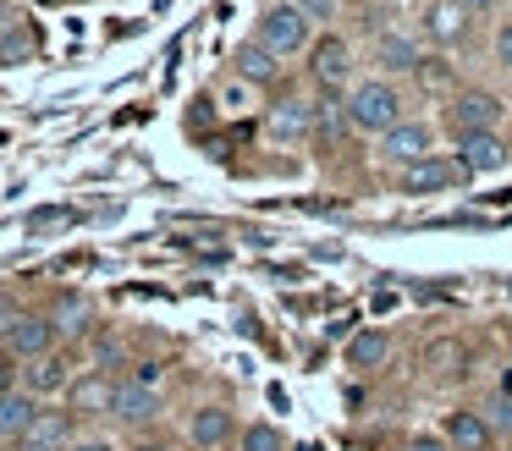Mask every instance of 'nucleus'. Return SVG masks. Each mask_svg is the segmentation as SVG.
Here are the masks:
<instances>
[{
  "mask_svg": "<svg viewBox=\"0 0 512 451\" xmlns=\"http://www.w3.org/2000/svg\"><path fill=\"white\" fill-rule=\"evenodd\" d=\"M413 116V88L391 83V77L364 72L353 88H347V121H353L358 138H386L397 121Z\"/></svg>",
  "mask_w": 512,
  "mask_h": 451,
  "instance_id": "obj_1",
  "label": "nucleus"
},
{
  "mask_svg": "<svg viewBox=\"0 0 512 451\" xmlns=\"http://www.w3.org/2000/svg\"><path fill=\"white\" fill-rule=\"evenodd\" d=\"M441 132L446 138H468V132H501L507 121V99L485 83H457L452 94L441 99Z\"/></svg>",
  "mask_w": 512,
  "mask_h": 451,
  "instance_id": "obj_2",
  "label": "nucleus"
},
{
  "mask_svg": "<svg viewBox=\"0 0 512 451\" xmlns=\"http://www.w3.org/2000/svg\"><path fill=\"white\" fill-rule=\"evenodd\" d=\"M303 72H309L314 94H347L364 77V61H358V44L342 28H325L309 44V55H303Z\"/></svg>",
  "mask_w": 512,
  "mask_h": 451,
  "instance_id": "obj_3",
  "label": "nucleus"
},
{
  "mask_svg": "<svg viewBox=\"0 0 512 451\" xmlns=\"http://www.w3.org/2000/svg\"><path fill=\"white\" fill-rule=\"evenodd\" d=\"M254 39L265 44V50L276 55V61H298V55H309V44L320 39V28H314V22L303 17L298 0H265Z\"/></svg>",
  "mask_w": 512,
  "mask_h": 451,
  "instance_id": "obj_4",
  "label": "nucleus"
},
{
  "mask_svg": "<svg viewBox=\"0 0 512 451\" xmlns=\"http://www.w3.org/2000/svg\"><path fill=\"white\" fill-rule=\"evenodd\" d=\"M430 154H441V121L419 116V110H413L408 121H397L386 138H375V160L386 165V171H397V176L413 171V165H424Z\"/></svg>",
  "mask_w": 512,
  "mask_h": 451,
  "instance_id": "obj_5",
  "label": "nucleus"
},
{
  "mask_svg": "<svg viewBox=\"0 0 512 451\" xmlns=\"http://www.w3.org/2000/svg\"><path fill=\"white\" fill-rule=\"evenodd\" d=\"M364 61L375 77H391V83H408L413 72H419L424 61V39L413 28H402V22H386V28H375L364 39Z\"/></svg>",
  "mask_w": 512,
  "mask_h": 451,
  "instance_id": "obj_6",
  "label": "nucleus"
},
{
  "mask_svg": "<svg viewBox=\"0 0 512 451\" xmlns=\"http://www.w3.org/2000/svg\"><path fill=\"white\" fill-rule=\"evenodd\" d=\"M237 435H243V424H237V407L232 402H193L188 413H182V446L188 451H232Z\"/></svg>",
  "mask_w": 512,
  "mask_h": 451,
  "instance_id": "obj_7",
  "label": "nucleus"
},
{
  "mask_svg": "<svg viewBox=\"0 0 512 451\" xmlns=\"http://www.w3.org/2000/svg\"><path fill=\"white\" fill-rule=\"evenodd\" d=\"M160 418H166V391H149V385H138V380H116L111 424L122 429L127 440H133V435H155Z\"/></svg>",
  "mask_w": 512,
  "mask_h": 451,
  "instance_id": "obj_8",
  "label": "nucleus"
},
{
  "mask_svg": "<svg viewBox=\"0 0 512 451\" xmlns=\"http://www.w3.org/2000/svg\"><path fill=\"white\" fill-rule=\"evenodd\" d=\"M45 314H50V325H56L61 347H72V352H78L83 341L100 330V308H94V297L78 292V286H61V292H50Z\"/></svg>",
  "mask_w": 512,
  "mask_h": 451,
  "instance_id": "obj_9",
  "label": "nucleus"
},
{
  "mask_svg": "<svg viewBox=\"0 0 512 451\" xmlns=\"http://www.w3.org/2000/svg\"><path fill=\"white\" fill-rule=\"evenodd\" d=\"M78 352L72 347H56V352H45V358H34V363H23V374H17V385H23L34 402H61V396L72 391V380H78Z\"/></svg>",
  "mask_w": 512,
  "mask_h": 451,
  "instance_id": "obj_10",
  "label": "nucleus"
},
{
  "mask_svg": "<svg viewBox=\"0 0 512 451\" xmlns=\"http://www.w3.org/2000/svg\"><path fill=\"white\" fill-rule=\"evenodd\" d=\"M265 138L276 149H303L314 138V99L309 94H281L265 105Z\"/></svg>",
  "mask_w": 512,
  "mask_h": 451,
  "instance_id": "obj_11",
  "label": "nucleus"
},
{
  "mask_svg": "<svg viewBox=\"0 0 512 451\" xmlns=\"http://www.w3.org/2000/svg\"><path fill=\"white\" fill-rule=\"evenodd\" d=\"M413 33H419L424 44H435L441 55H452L457 44L474 33V17H468L457 0H424V6H419V22H413Z\"/></svg>",
  "mask_w": 512,
  "mask_h": 451,
  "instance_id": "obj_12",
  "label": "nucleus"
},
{
  "mask_svg": "<svg viewBox=\"0 0 512 451\" xmlns=\"http://www.w3.org/2000/svg\"><path fill=\"white\" fill-rule=\"evenodd\" d=\"M111 396H116V374L83 363L78 380H72V391L61 396V407H67L78 424H100V418H111Z\"/></svg>",
  "mask_w": 512,
  "mask_h": 451,
  "instance_id": "obj_13",
  "label": "nucleus"
},
{
  "mask_svg": "<svg viewBox=\"0 0 512 451\" xmlns=\"http://www.w3.org/2000/svg\"><path fill=\"white\" fill-rule=\"evenodd\" d=\"M78 435H83V424H78V418H72L61 402H45V407H39V418H34V424H28L23 435L12 440V451H67Z\"/></svg>",
  "mask_w": 512,
  "mask_h": 451,
  "instance_id": "obj_14",
  "label": "nucleus"
},
{
  "mask_svg": "<svg viewBox=\"0 0 512 451\" xmlns=\"http://www.w3.org/2000/svg\"><path fill=\"white\" fill-rule=\"evenodd\" d=\"M56 347H61V336H56V325H50L45 308H23V319H17V325L6 330V341H0V352L17 358V363H34V358H45V352H56Z\"/></svg>",
  "mask_w": 512,
  "mask_h": 451,
  "instance_id": "obj_15",
  "label": "nucleus"
},
{
  "mask_svg": "<svg viewBox=\"0 0 512 451\" xmlns=\"http://www.w3.org/2000/svg\"><path fill=\"white\" fill-rule=\"evenodd\" d=\"M452 160L463 165V176H490L512 160V143L501 132H468V138H452Z\"/></svg>",
  "mask_w": 512,
  "mask_h": 451,
  "instance_id": "obj_16",
  "label": "nucleus"
},
{
  "mask_svg": "<svg viewBox=\"0 0 512 451\" xmlns=\"http://www.w3.org/2000/svg\"><path fill=\"white\" fill-rule=\"evenodd\" d=\"M441 440L452 451H496L501 440H496V429L485 424V413H479L474 402H457L452 413L441 418Z\"/></svg>",
  "mask_w": 512,
  "mask_h": 451,
  "instance_id": "obj_17",
  "label": "nucleus"
},
{
  "mask_svg": "<svg viewBox=\"0 0 512 451\" xmlns=\"http://www.w3.org/2000/svg\"><path fill=\"white\" fill-rule=\"evenodd\" d=\"M232 77H243L248 88H259V94H265V88H281L287 61H276V55H270L259 39H243V44L232 50Z\"/></svg>",
  "mask_w": 512,
  "mask_h": 451,
  "instance_id": "obj_18",
  "label": "nucleus"
},
{
  "mask_svg": "<svg viewBox=\"0 0 512 451\" xmlns=\"http://www.w3.org/2000/svg\"><path fill=\"white\" fill-rule=\"evenodd\" d=\"M133 358H138V347H133V341H127L116 325H100L89 341H83V363H89V369L116 374V380H122L127 369H133Z\"/></svg>",
  "mask_w": 512,
  "mask_h": 451,
  "instance_id": "obj_19",
  "label": "nucleus"
},
{
  "mask_svg": "<svg viewBox=\"0 0 512 451\" xmlns=\"http://www.w3.org/2000/svg\"><path fill=\"white\" fill-rule=\"evenodd\" d=\"M457 182H468V176H463V165H457L452 154H430L424 165H413V171H402V176H397V187H402L408 198L446 193V187H457Z\"/></svg>",
  "mask_w": 512,
  "mask_h": 451,
  "instance_id": "obj_20",
  "label": "nucleus"
},
{
  "mask_svg": "<svg viewBox=\"0 0 512 451\" xmlns=\"http://www.w3.org/2000/svg\"><path fill=\"white\" fill-rule=\"evenodd\" d=\"M347 369L353 374H375V369H386L391 363V330H380V325H364V330H353L347 336Z\"/></svg>",
  "mask_w": 512,
  "mask_h": 451,
  "instance_id": "obj_21",
  "label": "nucleus"
},
{
  "mask_svg": "<svg viewBox=\"0 0 512 451\" xmlns=\"http://www.w3.org/2000/svg\"><path fill=\"white\" fill-rule=\"evenodd\" d=\"M408 88H413V94H424V99H446V94L457 88V66H452V55L424 50V61H419V72L408 77Z\"/></svg>",
  "mask_w": 512,
  "mask_h": 451,
  "instance_id": "obj_22",
  "label": "nucleus"
},
{
  "mask_svg": "<svg viewBox=\"0 0 512 451\" xmlns=\"http://www.w3.org/2000/svg\"><path fill=\"white\" fill-rule=\"evenodd\" d=\"M314 138L320 143L358 138L353 121H347V94H314Z\"/></svg>",
  "mask_w": 512,
  "mask_h": 451,
  "instance_id": "obj_23",
  "label": "nucleus"
},
{
  "mask_svg": "<svg viewBox=\"0 0 512 451\" xmlns=\"http://www.w3.org/2000/svg\"><path fill=\"white\" fill-rule=\"evenodd\" d=\"M39 407H45V402H34V396H28L23 385L0 396V446H12V440L23 435V429L34 424V418H39Z\"/></svg>",
  "mask_w": 512,
  "mask_h": 451,
  "instance_id": "obj_24",
  "label": "nucleus"
},
{
  "mask_svg": "<svg viewBox=\"0 0 512 451\" xmlns=\"http://www.w3.org/2000/svg\"><path fill=\"white\" fill-rule=\"evenodd\" d=\"M424 369H430L435 380H457V374L468 369V347H463V341H452V336L430 341V347H424Z\"/></svg>",
  "mask_w": 512,
  "mask_h": 451,
  "instance_id": "obj_25",
  "label": "nucleus"
},
{
  "mask_svg": "<svg viewBox=\"0 0 512 451\" xmlns=\"http://www.w3.org/2000/svg\"><path fill=\"white\" fill-rule=\"evenodd\" d=\"M237 451H287V435L270 418H248L243 435H237Z\"/></svg>",
  "mask_w": 512,
  "mask_h": 451,
  "instance_id": "obj_26",
  "label": "nucleus"
},
{
  "mask_svg": "<svg viewBox=\"0 0 512 451\" xmlns=\"http://www.w3.org/2000/svg\"><path fill=\"white\" fill-rule=\"evenodd\" d=\"M122 380H138V385H149V391H166V380H171V358H160V352H138L133 369H127Z\"/></svg>",
  "mask_w": 512,
  "mask_h": 451,
  "instance_id": "obj_27",
  "label": "nucleus"
},
{
  "mask_svg": "<svg viewBox=\"0 0 512 451\" xmlns=\"http://www.w3.org/2000/svg\"><path fill=\"white\" fill-rule=\"evenodd\" d=\"M474 407L485 413V424L496 429V440H512V396L507 391H485Z\"/></svg>",
  "mask_w": 512,
  "mask_h": 451,
  "instance_id": "obj_28",
  "label": "nucleus"
},
{
  "mask_svg": "<svg viewBox=\"0 0 512 451\" xmlns=\"http://www.w3.org/2000/svg\"><path fill=\"white\" fill-rule=\"evenodd\" d=\"M215 105L226 110V116H243V110L259 105V88H248L243 77H232V83H221V94H215Z\"/></svg>",
  "mask_w": 512,
  "mask_h": 451,
  "instance_id": "obj_29",
  "label": "nucleus"
},
{
  "mask_svg": "<svg viewBox=\"0 0 512 451\" xmlns=\"http://www.w3.org/2000/svg\"><path fill=\"white\" fill-rule=\"evenodd\" d=\"M490 66H496L501 77H512V17H501L496 28H490Z\"/></svg>",
  "mask_w": 512,
  "mask_h": 451,
  "instance_id": "obj_30",
  "label": "nucleus"
},
{
  "mask_svg": "<svg viewBox=\"0 0 512 451\" xmlns=\"http://www.w3.org/2000/svg\"><path fill=\"white\" fill-rule=\"evenodd\" d=\"M298 6H303V17H309L320 33L336 28V17H342V0H298Z\"/></svg>",
  "mask_w": 512,
  "mask_h": 451,
  "instance_id": "obj_31",
  "label": "nucleus"
},
{
  "mask_svg": "<svg viewBox=\"0 0 512 451\" xmlns=\"http://www.w3.org/2000/svg\"><path fill=\"white\" fill-rule=\"evenodd\" d=\"M67 451H122V440H116V435H105V429H83V435L72 440Z\"/></svg>",
  "mask_w": 512,
  "mask_h": 451,
  "instance_id": "obj_32",
  "label": "nucleus"
},
{
  "mask_svg": "<svg viewBox=\"0 0 512 451\" xmlns=\"http://www.w3.org/2000/svg\"><path fill=\"white\" fill-rule=\"evenodd\" d=\"M122 451H182V446H177L171 435H160V429H155V435H133Z\"/></svg>",
  "mask_w": 512,
  "mask_h": 451,
  "instance_id": "obj_33",
  "label": "nucleus"
},
{
  "mask_svg": "<svg viewBox=\"0 0 512 451\" xmlns=\"http://www.w3.org/2000/svg\"><path fill=\"white\" fill-rule=\"evenodd\" d=\"M397 451H452V446H446L441 435H408V440H402Z\"/></svg>",
  "mask_w": 512,
  "mask_h": 451,
  "instance_id": "obj_34",
  "label": "nucleus"
},
{
  "mask_svg": "<svg viewBox=\"0 0 512 451\" xmlns=\"http://www.w3.org/2000/svg\"><path fill=\"white\" fill-rule=\"evenodd\" d=\"M67 220V209H34L28 215V231H50V226H61Z\"/></svg>",
  "mask_w": 512,
  "mask_h": 451,
  "instance_id": "obj_35",
  "label": "nucleus"
},
{
  "mask_svg": "<svg viewBox=\"0 0 512 451\" xmlns=\"http://www.w3.org/2000/svg\"><path fill=\"white\" fill-rule=\"evenodd\" d=\"M17 319H23V303H17V297H0V341H6V330H12Z\"/></svg>",
  "mask_w": 512,
  "mask_h": 451,
  "instance_id": "obj_36",
  "label": "nucleus"
},
{
  "mask_svg": "<svg viewBox=\"0 0 512 451\" xmlns=\"http://www.w3.org/2000/svg\"><path fill=\"white\" fill-rule=\"evenodd\" d=\"M17 374H23V363L0 352V396H6V391H17Z\"/></svg>",
  "mask_w": 512,
  "mask_h": 451,
  "instance_id": "obj_37",
  "label": "nucleus"
},
{
  "mask_svg": "<svg viewBox=\"0 0 512 451\" xmlns=\"http://www.w3.org/2000/svg\"><path fill=\"white\" fill-rule=\"evenodd\" d=\"M457 6H463V11H468V17H474V22H479V17H496V11H501V6H507V0H457Z\"/></svg>",
  "mask_w": 512,
  "mask_h": 451,
  "instance_id": "obj_38",
  "label": "nucleus"
},
{
  "mask_svg": "<svg viewBox=\"0 0 512 451\" xmlns=\"http://www.w3.org/2000/svg\"><path fill=\"white\" fill-rule=\"evenodd\" d=\"M490 391H507L512 396V363H501V374H496V385H490Z\"/></svg>",
  "mask_w": 512,
  "mask_h": 451,
  "instance_id": "obj_39",
  "label": "nucleus"
},
{
  "mask_svg": "<svg viewBox=\"0 0 512 451\" xmlns=\"http://www.w3.org/2000/svg\"><path fill=\"white\" fill-rule=\"evenodd\" d=\"M380 6H408V0H380Z\"/></svg>",
  "mask_w": 512,
  "mask_h": 451,
  "instance_id": "obj_40",
  "label": "nucleus"
},
{
  "mask_svg": "<svg viewBox=\"0 0 512 451\" xmlns=\"http://www.w3.org/2000/svg\"><path fill=\"white\" fill-rule=\"evenodd\" d=\"M507 347H512V341H507Z\"/></svg>",
  "mask_w": 512,
  "mask_h": 451,
  "instance_id": "obj_41",
  "label": "nucleus"
}]
</instances>
